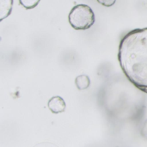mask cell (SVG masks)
<instances>
[{
  "instance_id": "cell-3",
  "label": "cell",
  "mask_w": 147,
  "mask_h": 147,
  "mask_svg": "<svg viewBox=\"0 0 147 147\" xmlns=\"http://www.w3.org/2000/svg\"><path fill=\"white\" fill-rule=\"evenodd\" d=\"M47 107L50 111L53 114H59L65 110V102L64 99L60 96H53L52 97L47 103Z\"/></svg>"
},
{
  "instance_id": "cell-1",
  "label": "cell",
  "mask_w": 147,
  "mask_h": 147,
  "mask_svg": "<svg viewBox=\"0 0 147 147\" xmlns=\"http://www.w3.org/2000/svg\"><path fill=\"white\" fill-rule=\"evenodd\" d=\"M118 60L127 78L147 93V28L131 30L121 39Z\"/></svg>"
},
{
  "instance_id": "cell-2",
  "label": "cell",
  "mask_w": 147,
  "mask_h": 147,
  "mask_svg": "<svg viewBox=\"0 0 147 147\" xmlns=\"http://www.w3.org/2000/svg\"><path fill=\"white\" fill-rule=\"evenodd\" d=\"M68 21L76 30H86L93 26L96 16L93 9L87 4H78L69 13Z\"/></svg>"
},
{
  "instance_id": "cell-5",
  "label": "cell",
  "mask_w": 147,
  "mask_h": 147,
  "mask_svg": "<svg viewBox=\"0 0 147 147\" xmlns=\"http://www.w3.org/2000/svg\"><path fill=\"white\" fill-rule=\"evenodd\" d=\"M75 84L79 90H84L90 87V80L87 75H80L78 78H76Z\"/></svg>"
},
{
  "instance_id": "cell-8",
  "label": "cell",
  "mask_w": 147,
  "mask_h": 147,
  "mask_svg": "<svg viewBox=\"0 0 147 147\" xmlns=\"http://www.w3.org/2000/svg\"><path fill=\"white\" fill-rule=\"evenodd\" d=\"M141 134H142V136L147 140V121L144 123L143 128L141 130Z\"/></svg>"
},
{
  "instance_id": "cell-7",
  "label": "cell",
  "mask_w": 147,
  "mask_h": 147,
  "mask_svg": "<svg viewBox=\"0 0 147 147\" xmlns=\"http://www.w3.org/2000/svg\"><path fill=\"white\" fill-rule=\"evenodd\" d=\"M97 2H98L100 4H102V6H105V7H111V6H113V5L115 3L116 0H97Z\"/></svg>"
},
{
  "instance_id": "cell-6",
  "label": "cell",
  "mask_w": 147,
  "mask_h": 147,
  "mask_svg": "<svg viewBox=\"0 0 147 147\" xmlns=\"http://www.w3.org/2000/svg\"><path fill=\"white\" fill-rule=\"evenodd\" d=\"M40 0H19L20 4L27 9H31L35 8Z\"/></svg>"
},
{
  "instance_id": "cell-4",
  "label": "cell",
  "mask_w": 147,
  "mask_h": 147,
  "mask_svg": "<svg viewBox=\"0 0 147 147\" xmlns=\"http://www.w3.org/2000/svg\"><path fill=\"white\" fill-rule=\"evenodd\" d=\"M0 20H3L9 16L12 9V0H1Z\"/></svg>"
}]
</instances>
